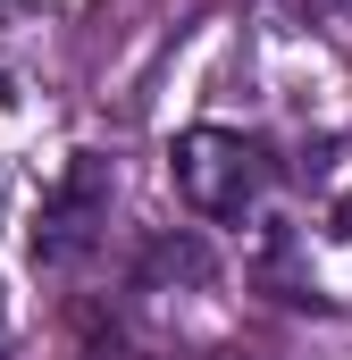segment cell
<instances>
[{
  "label": "cell",
  "instance_id": "1",
  "mask_svg": "<svg viewBox=\"0 0 352 360\" xmlns=\"http://www.w3.org/2000/svg\"><path fill=\"white\" fill-rule=\"evenodd\" d=\"M168 176L201 218H244L260 201V184H268V160H260V143L235 134V126H193V134H176Z\"/></svg>",
  "mask_w": 352,
  "mask_h": 360
},
{
  "label": "cell",
  "instance_id": "2",
  "mask_svg": "<svg viewBox=\"0 0 352 360\" xmlns=\"http://www.w3.org/2000/svg\"><path fill=\"white\" fill-rule=\"evenodd\" d=\"M101 226H109V160L101 151H76L59 168V184L42 193V210H34V260L42 269H76Z\"/></svg>",
  "mask_w": 352,
  "mask_h": 360
},
{
  "label": "cell",
  "instance_id": "3",
  "mask_svg": "<svg viewBox=\"0 0 352 360\" xmlns=\"http://www.w3.org/2000/svg\"><path fill=\"white\" fill-rule=\"evenodd\" d=\"M160 276L201 285V276H210V252H201V243H184V235H168V243H151V260H143V285H160Z\"/></svg>",
  "mask_w": 352,
  "mask_h": 360
},
{
  "label": "cell",
  "instance_id": "4",
  "mask_svg": "<svg viewBox=\"0 0 352 360\" xmlns=\"http://www.w3.org/2000/svg\"><path fill=\"white\" fill-rule=\"evenodd\" d=\"M327 226H336V235H352V193L336 201V218H327Z\"/></svg>",
  "mask_w": 352,
  "mask_h": 360
}]
</instances>
